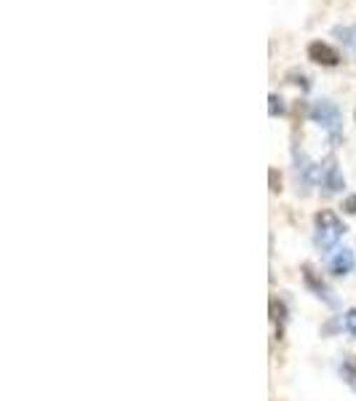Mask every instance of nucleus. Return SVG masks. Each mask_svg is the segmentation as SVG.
<instances>
[{
  "mask_svg": "<svg viewBox=\"0 0 356 401\" xmlns=\"http://www.w3.org/2000/svg\"><path fill=\"white\" fill-rule=\"evenodd\" d=\"M311 120L313 123H319L327 134H329V139L338 145L343 136V118H341V110H338V104H332L329 99H319V102H313L311 107Z\"/></svg>",
  "mask_w": 356,
  "mask_h": 401,
  "instance_id": "1",
  "label": "nucleus"
},
{
  "mask_svg": "<svg viewBox=\"0 0 356 401\" xmlns=\"http://www.w3.org/2000/svg\"><path fill=\"white\" fill-rule=\"evenodd\" d=\"M316 246L319 249H332L338 241L343 238V233H345V225L338 220V214L335 211H329V209H324V211H319L316 214Z\"/></svg>",
  "mask_w": 356,
  "mask_h": 401,
  "instance_id": "2",
  "label": "nucleus"
},
{
  "mask_svg": "<svg viewBox=\"0 0 356 401\" xmlns=\"http://www.w3.org/2000/svg\"><path fill=\"white\" fill-rule=\"evenodd\" d=\"M308 59L322 64V67H335V64H341V54L324 41H311L308 43Z\"/></svg>",
  "mask_w": 356,
  "mask_h": 401,
  "instance_id": "3",
  "label": "nucleus"
},
{
  "mask_svg": "<svg viewBox=\"0 0 356 401\" xmlns=\"http://www.w3.org/2000/svg\"><path fill=\"white\" fill-rule=\"evenodd\" d=\"M303 281H306V286H308V289H311V292H313V295H316L319 300H324L327 305H335V297H332L329 286H327V283L322 281V279H319V276H316V273H313V270H311L308 265L303 267Z\"/></svg>",
  "mask_w": 356,
  "mask_h": 401,
  "instance_id": "4",
  "label": "nucleus"
},
{
  "mask_svg": "<svg viewBox=\"0 0 356 401\" xmlns=\"http://www.w3.org/2000/svg\"><path fill=\"white\" fill-rule=\"evenodd\" d=\"M354 267H356V257L351 249H341L329 260V273L332 276H348V273H354Z\"/></svg>",
  "mask_w": 356,
  "mask_h": 401,
  "instance_id": "5",
  "label": "nucleus"
},
{
  "mask_svg": "<svg viewBox=\"0 0 356 401\" xmlns=\"http://www.w3.org/2000/svg\"><path fill=\"white\" fill-rule=\"evenodd\" d=\"M322 185H324L327 193H341L343 188H345V179H343L341 169L335 164H329L324 169V174H322Z\"/></svg>",
  "mask_w": 356,
  "mask_h": 401,
  "instance_id": "6",
  "label": "nucleus"
},
{
  "mask_svg": "<svg viewBox=\"0 0 356 401\" xmlns=\"http://www.w3.org/2000/svg\"><path fill=\"white\" fill-rule=\"evenodd\" d=\"M332 35H335L341 43H345V48L356 51V27H335Z\"/></svg>",
  "mask_w": 356,
  "mask_h": 401,
  "instance_id": "7",
  "label": "nucleus"
},
{
  "mask_svg": "<svg viewBox=\"0 0 356 401\" xmlns=\"http://www.w3.org/2000/svg\"><path fill=\"white\" fill-rule=\"evenodd\" d=\"M343 327H345V332L351 337H356V308H348V311L343 313Z\"/></svg>",
  "mask_w": 356,
  "mask_h": 401,
  "instance_id": "8",
  "label": "nucleus"
},
{
  "mask_svg": "<svg viewBox=\"0 0 356 401\" xmlns=\"http://www.w3.org/2000/svg\"><path fill=\"white\" fill-rule=\"evenodd\" d=\"M341 374L345 377V383H348V386H351V388L356 391V367H354V364H343V367H341Z\"/></svg>",
  "mask_w": 356,
  "mask_h": 401,
  "instance_id": "9",
  "label": "nucleus"
},
{
  "mask_svg": "<svg viewBox=\"0 0 356 401\" xmlns=\"http://www.w3.org/2000/svg\"><path fill=\"white\" fill-rule=\"evenodd\" d=\"M271 316H273L276 321H284V318H287V308H284V302L273 300V302H271Z\"/></svg>",
  "mask_w": 356,
  "mask_h": 401,
  "instance_id": "10",
  "label": "nucleus"
},
{
  "mask_svg": "<svg viewBox=\"0 0 356 401\" xmlns=\"http://www.w3.org/2000/svg\"><path fill=\"white\" fill-rule=\"evenodd\" d=\"M268 102H271V115H282V113H284L282 97H276V94H271V97H268Z\"/></svg>",
  "mask_w": 356,
  "mask_h": 401,
  "instance_id": "11",
  "label": "nucleus"
},
{
  "mask_svg": "<svg viewBox=\"0 0 356 401\" xmlns=\"http://www.w3.org/2000/svg\"><path fill=\"white\" fill-rule=\"evenodd\" d=\"M268 177H271V190H273V193H279V190H282V174H279L276 169H271V171H268Z\"/></svg>",
  "mask_w": 356,
  "mask_h": 401,
  "instance_id": "12",
  "label": "nucleus"
},
{
  "mask_svg": "<svg viewBox=\"0 0 356 401\" xmlns=\"http://www.w3.org/2000/svg\"><path fill=\"white\" fill-rule=\"evenodd\" d=\"M343 211H345V214H356V193L348 195V198L343 201Z\"/></svg>",
  "mask_w": 356,
  "mask_h": 401,
  "instance_id": "13",
  "label": "nucleus"
},
{
  "mask_svg": "<svg viewBox=\"0 0 356 401\" xmlns=\"http://www.w3.org/2000/svg\"><path fill=\"white\" fill-rule=\"evenodd\" d=\"M287 78H295L292 83H303V89H308V78H306V75H303V73H300V75H297V73H289V75H287Z\"/></svg>",
  "mask_w": 356,
  "mask_h": 401,
  "instance_id": "14",
  "label": "nucleus"
}]
</instances>
